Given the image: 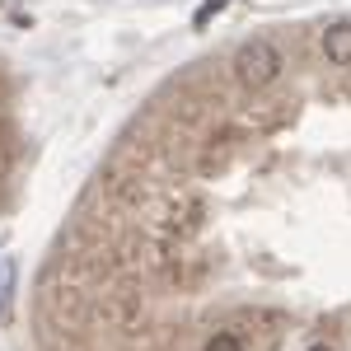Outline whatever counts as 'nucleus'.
I'll list each match as a JSON object with an SVG mask.
<instances>
[{
  "label": "nucleus",
  "instance_id": "nucleus-1",
  "mask_svg": "<svg viewBox=\"0 0 351 351\" xmlns=\"http://www.w3.org/2000/svg\"><path fill=\"white\" fill-rule=\"evenodd\" d=\"M230 71H234V80L248 89V94H263L271 84L281 80V71H286V52L271 43V38H243L234 56H230Z\"/></svg>",
  "mask_w": 351,
  "mask_h": 351
},
{
  "label": "nucleus",
  "instance_id": "nucleus-7",
  "mask_svg": "<svg viewBox=\"0 0 351 351\" xmlns=\"http://www.w3.org/2000/svg\"><path fill=\"white\" fill-rule=\"evenodd\" d=\"M14 281H19V263L14 253L0 258V324H14Z\"/></svg>",
  "mask_w": 351,
  "mask_h": 351
},
{
  "label": "nucleus",
  "instance_id": "nucleus-5",
  "mask_svg": "<svg viewBox=\"0 0 351 351\" xmlns=\"http://www.w3.org/2000/svg\"><path fill=\"white\" fill-rule=\"evenodd\" d=\"M230 150H234V136L230 132H220L211 136L206 145H202V155H197V169L211 178V173H225V164H230Z\"/></svg>",
  "mask_w": 351,
  "mask_h": 351
},
{
  "label": "nucleus",
  "instance_id": "nucleus-4",
  "mask_svg": "<svg viewBox=\"0 0 351 351\" xmlns=\"http://www.w3.org/2000/svg\"><path fill=\"white\" fill-rule=\"evenodd\" d=\"M291 112H295V99H276V104H253V108H243V122H248L253 132H271V127H281Z\"/></svg>",
  "mask_w": 351,
  "mask_h": 351
},
{
  "label": "nucleus",
  "instance_id": "nucleus-2",
  "mask_svg": "<svg viewBox=\"0 0 351 351\" xmlns=\"http://www.w3.org/2000/svg\"><path fill=\"white\" fill-rule=\"evenodd\" d=\"M43 324L61 328V332H80V328L94 324V300L84 286L75 281H61V286H47L43 291Z\"/></svg>",
  "mask_w": 351,
  "mask_h": 351
},
{
  "label": "nucleus",
  "instance_id": "nucleus-6",
  "mask_svg": "<svg viewBox=\"0 0 351 351\" xmlns=\"http://www.w3.org/2000/svg\"><path fill=\"white\" fill-rule=\"evenodd\" d=\"M324 56L332 66L351 71V24H328L324 28Z\"/></svg>",
  "mask_w": 351,
  "mask_h": 351
},
{
  "label": "nucleus",
  "instance_id": "nucleus-10",
  "mask_svg": "<svg viewBox=\"0 0 351 351\" xmlns=\"http://www.w3.org/2000/svg\"><path fill=\"white\" fill-rule=\"evenodd\" d=\"M309 351H337V347H328V342H314V347H309Z\"/></svg>",
  "mask_w": 351,
  "mask_h": 351
},
{
  "label": "nucleus",
  "instance_id": "nucleus-8",
  "mask_svg": "<svg viewBox=\"0 0 351 351\" xmlns=\"http://www.w3.org/2000/svg\"><path fill=\"white\" fill-rule=\"evenodd\" d=\"M202 351H248V342H243L239 332H225V328H220V332H211V337L202 342Z\"/></svg>",
  "mask_w": 351,
  "mask_h": 351
},
{
  "label": "nucleus",
  "instance_id": "nucleus-3",
  "mask_svg": "<svg viewBox=\"0 0 351 351\" xmlns=\"http://www.w3.org/2000/svg\"><path fill=\"white\" fill-rule=\"evenodd\" d=\"M141 314H145V300L132 286H117V291H104L94 300V324L112 328V332H136L141 328Z\"/></svg>",
  "mask_w": 351,
  "mask_h": 351
},
{
  "label": "nucleus",
  "instance_id": "nucleus-9",
  "mask_svg": "<svg viewBox=\"0 0 351 351\" xmlns=\"http://www.w3.org/2000/svg\"><path fill=\"white\" fill-rule=\"evenodd\" d=\"M225 5H230V0H202V5H197V14H192V28H206Z\"/></svg>",
  "mask_w": 351,
  "mask_h": 351
}]
</instances>
